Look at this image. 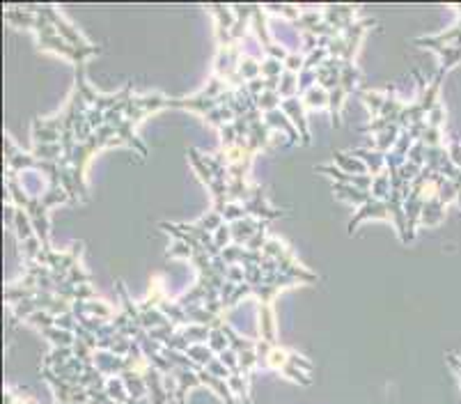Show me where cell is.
Segmentation results:
<instances>
[{"instance_id":"1","label":"cell","mask_w":461,"mask_h":404,"mask_svg":"<svg viewBox=\"0 0 461 404\" xmlns=\"http://www.w3.org/2000/svg\"><path fill=\"white\" fill-rule=\"evenodd\" d=\"M7 19L12 25H23L37 32V42L41 51H53L58 56L72 60L78 67H85V63L92 56L101 51L99 44L87 42L81 35L78 28L62 17V12L53 5H10L5 10Z\"/></svg>"}]
</instances>
